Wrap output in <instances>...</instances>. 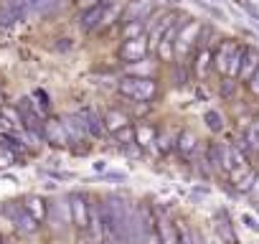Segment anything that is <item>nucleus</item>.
<instances>
[{
	"instance_id": "obj_31",
	"label": "nucleus",
	"mask_w": 259,
	"mask_h": 244,
	"mask_svg": "<svg viewBox=\"0 0 259 244\" xmlns=\"http://www.w3.org/2000/svg\"><path fill=\"white\" fill-rule=\"evenodd\" d=\"M38 173H41L44 178H51V181H66V178H71L69 173H64V171H56V168H54V171H49V168H41Z\"/></svg>"
},
{
	"instance_id": "obj_7",
	"label": "nucleus",
	"mask_w": 259,
	"mask_h": 244,
	"mask_svg": "<svg viewBox=\"0 0 259 244\" xmlns=\"http://www.w3.org/2000/svg\"><path fill=\"white\" fill-rule=\"evenodd\" d=\"M104 8H107V0H99L97 6L92 8H84V13L79 16V28L84 33H92L102 26V18H104Z\"/></svg>"
},
{
	"instance_id": "obj_29",
	"label": "nucleus",
	"mask_w": 259,
	"mask_h": 244,
	"mask_svg": "<svg viewBox=\"0 0 259 244\" xmlns=\"http://www.w3.org/2000/svg\"><path fill=\"white\" fill-rule=\"evenodd\" d=\"M203 119H206V125L213 130V133H219V130H224V122H221V114L216 112V109H208L206 114H203Z\"/></svg>"
},
{
	"instance_id": "obj_26",
	"label": "nucleus",
	"mask_w": 259,
	"mask_h": 244,
	"mask_svg": "<svg viewBox=\"0 0 259 244\" xmlns=\"http://www.w3.org/2000/svg\"><path fill=\"white\" fill-rule=\"evenodd\" d=\"M155 49H158V59H160V61H173V56H176V44H173L170 38H163Z\"/></svg>"
},
{
	"instance_id": "obj_27",
	"label": "nucleus",
	"mask_w": 259,
	"mask_h": 244,
	"mask_svg": "<svg viewBox=\"0 0 259 244\" xmlns=\"http://www.w3.org/2000/svg\"><path fill=\"white\" fill-rule=\"evenodd\" d=\"M130 76H145V79H153V64L150 61H135L130 66Z\"/></svg>"
},
{
	"instance_id": "obj_24",
	"label": "nucleus",
	"mask_w": 259,
	"mask_h": 244,
	"mask_svg": "<svg viewBox=\"0 0 259 244\" xmlns=\"http://www.w3.org/2000/svg\"><path fill=\"white\" fill-rule=\"evenodd\" d=\"M143 33H145V23H143V21L124 23V28H122V38H124V41H135V38H143Z\"/></svg>"
},
{
	"instance_id": "obj_35",
	"label": "nucleus",
	"mask_w": 259,
	"mask_h": 244,
	"mask_svg": "<svg viewBox=\"0 0 259 244\" xmlns=\"http://www.w3.org/2000/svg\"><path fill=\"white\" fill-rule=\"evenodd\" d=\"M13 160H16V155H13L11 150H6V148L0 150V168H6V166H11Z\"/></svg>"
},
{
	"instance_id": "obj_16",
	"label": "nucleus",
	"mask_w": 259,
	"mask_h": 244,
	"mask_svg": "<svg viewBox=\"0 0 259 244\" xmlns=\"http://www.w3.org/2000/svg\"><path fill=\"white\" fill-rule=\"evenodd\" d=\"M124 11H127V3H124V0H107V8H104L102 26H109V23H117V21H122Z\"/></svg>"
},
{
	"instance_id": "obj_15",
	"label": "nucleus",
	"mask_w": 259,
	"mask_h": 244,
	"mask_svg": "<svg viewBox=\"0 0 259 244\" xmlns=\"http://www.w3.org/2000/svg\"><path fill=\"white\" fill-rule=\"evenodd\" d=\"M256 71H259V51H256V49H246V56H244L239 79H241V82H251V76H254Z\"/></svg>"
},
{
	"instance_id": "obj_5",
	"label": "nucleus",
	"mask_w": 259,
	"mask_h": 244,
	"mask_svg": "<svg viewBox=\"0 0 259 244\" xmlns=\"http://www.w3.org/2000/svg\"><path fill=\"white\" fill-rule=\"evenodd\" d=\"M49 221L56 231H64V226L71 221V204H69V196H61L56 201H51L49 206Z\"/></svg>"
},
{
	"instance_id": "obj_37",
	"label": "nucleus",
	"mask_w": 259,
	"mask_h": 244,
	"mask_svg": "<svg viewBox=\"0 0 259 244\" xmlns=\"http://www.w3.org/2000/svg\"><path fill=\"white\" fill-rule=\"evenodd\" d=\"M33 97H36V99H41V102H38V109H41V112H44V109H49V107H51V102H49V97H46V94H44V92H41V89H38V92H36V94H33Z\"/></svg>"
},
{
	"instance_id": "obj_25",
	"label": "nucleus",
	"mask_w": 259,
	"mask_h": 244,
	"mask_svg": "<svg viewBox=\"0 0 259 244\" xmlns=\"http://www.w3.org/2000/svg\"><path fill=\"white\" fill-rule=\"evenodd\" d=\"M256 178H259V173L249 168V171L236 181V191H241V193H251V191H254V186H256Z\"/></svg>"
},
{
	"instance_id": "obj_11",
	"label": "nucleus",
	"mask_w": 259,
	"mask_h": 244,
	"mask_svg": "<svg viewBox=\"0 0 259 244\" xmlns=\"http://www.w3.org/2000/svg\"><path fill=\"white\" fill-rule=\"evenodd\" d=\"M155 231H158V244H178V229H176V224L168 216L158 219Z\"/></svg>"
},
{
	"instance_id": "obj_3",
	"label": "nucleus",
	"mask_w": 259,
	"mask_h": 244,
	"mask_svg": "<svg viewBox=\"0 0 259 244\" xmlns=\"http://www.w3.org/2000/svg\"><path fill=\"white\" fill-rule=\"evenodd\" d=\"M201 31H203V26L198 21H183L178 38H176V54H188L191 46L201 38Z\"/></svg>"
},
{
	"instance_id": "obj_40",
	"label": "nucleus",
	"mask_w": 259,
	"mask_h": 244,
	"mask_svg": "<svg viewBox=\"0 0 259 244\" xmlns=\"http://www.w3.org/2000/svg\"><path fill=\"white\" fill-rule=\"evenodd\" d=\"M249 89H251L254 94H259V71L251 76V82H249Z\"/></svg>"
},
{
	"instance_id": "obj_17",
	"label": "nucleus",
	"mask_w": 259,
	"mask_h": 244,
	"mask_svg": "<svg viewBox=\"0 0 259 244\" xmlns=\"http://www.w3.org/2000/svg\"><path fill=\"white\" fill-rule=\"evenodd\" d=\"M23 206H26V211L41 224L44 219H49V206L44 204V198L41 196H28L26 201H23Z\"/></svg>"
},
{
	"instance_id": "obj_22",
	"label": "nucleus",
	"mask_w": 259,
	"mask_h": 244,
	"mask_svg": "<svg viewBox=\"0 0 259 244\" xmlns=\"http://www.w3.org/2000/svg\"><path fill=\"white\" fill-rule=\"evenodd\" d=\"M211 64H213V54H211V49H198V56H196V76L203 79Z\"/></svg>"
},
{
	"instance_id": "obj_41",
	"label": "nucleus",
	"mask_w": 259,
	"mask_h": 244,
	"mask_svg": "<svg viewBox=\"0 0 259 244\" xmlns=\"http://www.w3.org/2000/svg\"><path fill=\"white\" fill-rule=\"evenodd\" d=\"M79 6L81 8H92V6H97V0H79Z\"/></svg>"
},
{
	"instance_id": "obj_12",
	"label": "nucleus",
	"mask_w": 259,
	"mask_h": 244,
	"mask_svg": "<svg viewBox=\"0 0 259 244\" xmlns=\"http://www.w3.org/2000/svg\"><path fill=\"white\" fill-rule=\"evenodd\" d=\"M236 46H239V44H234V41H224V44L216 49V54H213V66H216L221 74H226L229 61H231V56H234Z\"/></svg>"
},
{
	"instance_id": "obj_32",
	"label": "nucleus",
	"mask_w": 259,
	"mask_h": 244,
	"mask_svg": "<svg viewBox=\"0 0 259 244\" xmlns=\"http://www.w3.org/2000/svg\"><path fill=\"white\" fill-rule=\"evenodd\" d=\"M76 244H102L94 234H89V231H79V236H76Z\"/></svg>"
},
{
	"instance_id": "obj_38",
	"label": "nucleus",
	"mask_w": 259,
	"mask_h": 244,
	"mask_svg": "<svg viewBox=\"0 0 259 244\" xmlns=\"http://www.w3.org/2000/svg\"><path fill=\"white\" fill-rule=\"evenodd\" d=\"M107 178H109V181H127V173H124V171H109Z\"/></svg>"
},
{
	"instance_id": "obj_39",
	"label": "nucleus",
	"mask_w": 259,
	"mask_h": 244,
	"mask_svg": "<svg viewBox=\"0 0 259 244\" xmlns=\"http://www.w3.org/2000/svg\"><path fill=\"white\" fill-rule=\"evenodd\" d=\"M206 196H208V188H201V186H198V188H193V191H191V198H193V201L206 198Z\"/></svg>"
},
{
	"instance_id": "obj_19",
	"label": "nucleus",
	"mask_w": 259,
	"mask_h": 244,
	"mask_svg": "<svg viewBox=\"0 0 259 244\" xmlns=\"http://www.w3.org/2000/svg\"><path fill=\"white\" fill-rule=\"evenodd\" d=\"M155 140H158L155 128H150V125H138V128H135V143H138L140 148H153Z\"/></svg>"
},
{
	"instance_id": "obj_6",
	"label": "nucleus",
	"mask_w": 259,
	"mask_h": 244,
	"mask_svg": "<svg viewBox=\"0 0 259 244\" xmlns=\"http://www.w3.org/2000/svg\"><path fill=\"white\" fill-rule=\"evenodd\" d=\"M76 117L81 119V125H84L87 135H92V138H102V135L107 133L104 119L97 114V109H94V107H81V109L76 112Z\"/></svg>"
},
{
	"instance_id": "obj_10",
	"label": "nucleus",
	"mask_w": 259,
	"mask_h": 244,
	"mask_svg": "<svg viewBox=\"0 0 259 244\" xmlns=\"http://www.w3.org/2000/svg\"><path fill=\"white\" fill-rule=\"evenodd\" d=\"M153 13V0H133L127 3V11L122 16L124 23H133V21H145Z\"/></svg>"
},
{
	"instance_id": "obj_8",
	"label": "nucleus",
	"mask_w": 259,
	"mask_h": 244,
	"mask_svg": "<svg viewBox=\"0 0 259 244\" xmlns=\"http://www.w3.org/2000/svg\"><path fill=\"white\" fill-rule=\"evenodd\" d=\"M44 138H46L51 145H56V148H64V145L71 143V140H69V133H66V128H64L61 119H46V125H44Z\"/></svg>"
},
{
	"instance_id": "obj_43",
	"label": "nucleus",
	"mask_w": 259,
	"mask_h": 244,
	"mask_svg": "<svg viewBox=\"0 0 259 244\" xmlns=\"http://www.w3.org/2000/svg\"><path fill=\"white\" fill-rule=\"evenodd\" d=\"M251 193H254V196L259 198V178H256V186H254V191H251Z\"/></svg>"
},
{
	"instance_id": "obj_2",
	"label": "nucleus",
	"mask_w": 259,
	"mask_h": 244,
	"mask_svg": "<svg viewBox=\"0 0 259 244\" xmlns=\"http://www.w3.org/2000/svg\"><path fill=\"white\" fill-rule=\"evenodd\" d=\"M0 209H3V214L8 216V221H11L16 229H21L23 234H33V231L38 229V221L26 211V206H21V204H3Z\"/></svg>"
},
{
	"instance_id": "obj_28",
	"label": "nucleus",
	"mask_w": 259,
	"mask_h": 244,
	"mask_svg": "<svg viewBox=\"0 0 259 244\" xmlns=\"http://www.w3.org/2000/svg\"><path fill=\"white\" fill-rule=\"evenodd\" d=\"M173 145H178V135H173L170 130H163V133L158 135V148H160L163 153H168Z\"/></svg>"
},
{
	"instance_id": "obj_18",
	"label": "nucleus",
	"mask_w": 259,
	"mask_h": 244,
	"mask_svg": "<svg viewBox=\"0 0 259 244\" xmlns=\"http://www.w3.org/2000/svg\"><path fill=\"white\" fill-rule=\"evenodd\" d=\"M127 122H130V117H127L124 112H119V109H109V112L104 114V128H107L109 133H114V135L127 128Z\"/></svg>"
},
{
	"instance_id": "obj_44",
	"label": "nucleus",
	"mask_w": 259,
	"mask_h": 244,
	"mask_svg": "<svg viewBox=\"0 0 259 244\" xmlns=\"http://www.w3.org/2000/svg\"><path fill=\"white\" fill-rule=\"evenodd\" d=\"M168 3H181V0H168Z\"/></svg>"
},
{
	"instance_id": "obj_1",
	"label": "nucleus",
	"mask_w": 259,
	"mask_h": 244,
	"mask_svg": "<svg viewBox=\"0 0 259 244\" xmlns=\"http://www.w3.org/2000/svg\"><path fill=\"white\" fill-rule=\"evenodd\" d=\"M117 89H119V94H122V97L133 99V102H148V99H153V97H155L158 84H155V79L130 76V74H127L124 79H119Z\"/></svg>"
},
{
	"instance_id": "obj_13",
	"label": "nucleus",
	"mask_w": 259,
	"mask_h": 244,
	"mask_svg": "<svg viewBox=\"0 0 259 244\" xmlns=\"http://www.w3.org/2000/svg\"><path fill=\"white\" fill-rule=\"evenodd\" d=\"M216 234H219V239H221L224 244H239V239H236V234H234V226H231L226 211H219V214H216Z\"/></svg>"
},
{
	"instance_id": "obj_21",
	"label": "nucleus",
	"mask_w": 259,
	"mask_h": 244,
	"mask_svg": "<svg viewBox=\"0 0 259 244\" xmlns=\"http://www.w3.org/2000/svg\"><path fill=\"white\" fill-rule=\"evenodd\" d=\"M0 119H3V125H8L13 130L23 125V117H21L18 107H0Z\"/></svg>"
},
{
	"instance_id": "obj_36",
	"label": "nucleus",
	"mask_w": 259,
	"mask_h": 244,
	"mask_svg": "<svg viewBox=\"0 0 259 244\" xmlns=\"http://www.w3.org/2000/svg\"><path fill=\"white\" fill-rule=\"evenodd\" d=\"M54 49H56V51H69V49H74V41H71V38H59V41L54 44Z\"/></svg>"
},
{
	"instance_id": "obj_42",
	"label": "nucleus",
	"mask_w": 259,
	"mask_h": 244,
	"mask_svg": "<svg viewBox=\"0 0 259 244\" xmlns=\"http://www.w3.org/2000/svg\"><path fill=\"white\" fill-rule=\"evenodd\" d=\"M94 168H97V171H104V168H107V163H104V160H97V163H94Z\"/></svg>"
},
{
	"instance_id": "obj_14",
	"label": "nucleus",
	"mask_w": 259,
	"mask_h": 244,
	"mask_svg": "<svg viewBox=\"0 0 259 244\" xmlns=\"http://www.w3.org/2000/svg\"><path fill=\"white\" fill-rule=\"evenodd\" d=\"M61 122H64V128H66V133H69V140H71V143H81L84 138H89V135H87V130H84V125H81V119H79L76 114H66Z\"/></svg>"
},
{
	"instance_id": "obj_33",
	"label": "nucleus",
	"mask_w": 259,
	"mask_h": 244,
	"mask_svg": "<svg viewBox=\"0 0 259 244\" xmlns=\"http://www.w3.org/2000/svg\"><path fill=\"white\" fill-rule=\"evenodd\" d=\"M234 92H236V82L226 76V79H224V84H221V94H224V97H231Z\"/></svg>"
},
{
	"instance_id": "obj_30",
	"label": "nucleus",
	"mask_w": 259,
	"mask_h": 244,
	"mask_svg": "<svg viewBox=\"0 0 259 244\" xmlns=\"http://www.w3.org/2000/svg\"><path fill=\"white\" fill-rule=\"evenodd\" d=\"M196 3H198V6H201V8L208 13V16H213V18H219V21H226V13H224L221 8H216L213 3H208V0H196Z\"/></svg>"
},
{
	"instance_id": "obj_34",
	"label": "nucleus",
	"mask_w": 259,
	"mask_h": 244,
	"mask_svg": "<svg viewBox=\"0 0 259 244\" xmlns=\"http://www.w3.org/2000/svg\"><path fill=\"white\" fill-rule=\"evenodd\" d=\"M241 221H244V226H246V229H251V231H259V221H256L251 214H241Z\"/></svg>"
},
{
	"instance_id": "obj_20",
	"label": "nucleus",
	"mask_w": 259,
	"mask_h": 244,
	"mask_svg": "<svg viewBox=\"0 0 259 244\" xmlns=\"http://www.w3.org/2000/svg\"><path fill=\"white\" fill-rule=\"evenodd\" d=\"M244 56H246V46H236V51H234V56H231V61H229V69H226V76H229V79H239Z\"/></svg>"
},
{
	"instance_id": "obj_9",
	"label": "nucleus",
	"mask_w": 259,
	"mask_h": 244,
	"mask_svg": "<svg viewBox=\"0 0 259 244\" xmlns=\"http://www.w3.org/2000/svg\"><path fill=\"white\" fill-rule=\"evenodd\" d=\"M119 56L124 61H143L148 56V41L145 38H135V41H124L122 49H119Z\"/></svg>"
},
{
	"instance_id": "obj_4",
	"label": "nucleus",
	"mask_w": 259,
	"mask_h": 244,
	"mask_svg": "<svg viewBox=\"0 0 259 244\" xmlns=\"http://www.w3.org/2000/svg\"><path fill=\"white\" fill-rule=\"evenodd\" d=\"M69 204H71V224L79 231H87L89 229V209H92V204L87 201L84 193H71Z\"/></svg>"
},
{
	"instance_id": "obj_23",
	"label": "nucleus",
	"mask_w": 259,
	"mask_h": 244,
	"mask_svg": "<svg viewBox=\"0 0 259 244\" xmlns=\"http://www.w3.org/2000/svg\"><path fill=\"white\" fill-rule=\"evenodd\" d=\"M178 153H183V155H191L193 150H196V135L193 133H188V130H183V133H178Z\"/></svg>"
}]
</instances>
